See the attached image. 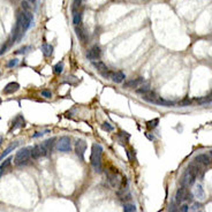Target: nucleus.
<instances>
[{"label":"nucleus","instance_id":"obj_1","mask_svg":"<svg viewBox=\"0 0 212 212\" xmlns=\"http://www.w3.org/2000/svg\"><path fill=\"white\" fill-rule=\"evenodd\" d=\"M102 152H103L102 146L97 143H93L92 148H91L90 161H91L93 170L98 173L102 172Z\"/></svg>","mask_w":212,"mask_h":212},{"label":"nucleus","instance_id":"obj_2","mask_svg":"<svg viewBox=\"0 0 212 212\" xmlns=\"http://www.w3.org/2000/svg\"><path fill=\"white\" fill-rule=\"evenodd\" d=\"M31 150H32V148H23V149L19 150L14 157V164L22 165L26 161H28L29 158L31 157Z\"/></svg>","mask_w":212,"mask_h":212},{"label":"nucleus","instance_id":"obj_3","mask_svg":"<svg viewBox=\"0 0 212 212\" xmlns=\"http://www.w3.org/2000/svg\"><path fill=\"white\" fill-rule=\"evenodd\" d=\"M185 201H193V194L186 188V187H181L176 190V194H175V202L178 204L185 202Z\"/></svg>","mask_w":212,"mask_h":212},{"label":"nucleus","instance_id":"obj_4","mask_svg":"<svg viewBox=\"0 0 212 212\" xmlns=\"http://www.w3.org/2000/svg\"><path fill=\"white\" fill-rule=\"evenodd\" d=\"M195 179H196V175L191 172V171L187 170V171L182 174V176L180 178V183H181V187H186V188H188V187L193 186L194 183H195Z\"/></svg>","mask_w":212,"mask_h":212},{"label":"nucleus","instance_id":"obj_5","mask_svg":"<svg viewBox=\"0 0 212 212\" xmlns=\"http://www.w3.org/2000/svg\"><path fill=\"white\" fill-rule=\"evenodd\" d=\"M106 174H107V180H108L110 185L112 186L113 188H120L122 179L120 178L119 173L117 172V170H114V171H106Z\"/></svg>","mask_w":212,"mask_h":212},{"label":"nucleus","instance_id":"obj_6","mask_svg":"<svg viewBox=\"0 0 212 212\" xmlns=\"http://www.w3.org/2000/svg\"><path fill=\"white\" fill-rule=\"evenodd\" d=\"M57 149L61 152H69L72 150V144H70V138L68 136H62L58 140L57 142Z\"/></svg>","mask_w":212,"mask_h":212},{"label":"nucleus","instance_id":"obj_7","mask_svg":"<svg viewBox=\"0 0 212 212\" xmlns=\"http://www.w3.org/2000/svg\"><path fill=\"white\" fill-rule=\"evenodd\" d=\"M50 152L47 151V149L44 146V144H37L32 148L31 150V158L32 159H37L39 157H44V156H47Z\"/></svg>","mask_w":212,"mask_h":212},{"label":"nucleus","instance_id":"obj_8","mask_svg":"<svg viewBox=\"0 0 212 212\" xmlns=\"http://www.w3.org/2000/svg\"><path fill=\"white\" fill-rule=\"evenodd\" d=\"M20 14H21V17H22L23 29H24V31H26L34 22V16H32V14L30 13V11H23V12H20Z\"/></svg>","mask_w":212,"mask_h":212},{"label":"nucleus","instance_id":"obj_9","mask_svg":"<svg viewBox=\"0 0 212 212\" xmlns=\"http://www.w3.org/2000/svg\"><path fill=\"white\" fill-rule=\"evenodd\" d=\"M87 150V143L84 140H79L75 144V153L81 160L84 159V152Z\"/></svg>","mask_w":212,"mask_h":212},{"label":"nucleus","instance_id":"obj_10","mask_svg":"<svg viewBox=\"0 0 212 212\" xmlns=\"http://www.w3.org/2000/svg\"><path fill=\"white\" fill-rule=\"evenodd\" d=\"M100 54H102L100 47L97 46V45H95V46H92V47L88 51V53H87V58H88L89 60H97V59L100 58Z\"/></svg>","mask_w":212,"mask_h":212},{"label":"nucleus","instance_id":"obj_11","mask_svg":"<svg viewBox=\"0 0 212 212\" xmlns=\"http://www.w3.org/2000/svg\"><path fill=\"white\" fill-rule=\"evenodd\" d=\"M143 82H144V79H143V77H137V79L130 80V81L126 82V83L123 84V88H126V89H137Z\"/></svg>","mask_w":212,"mask_h":212},{"label":"nucleus","instance_id":"obj_12","mask_svg":"<svg viewBox=\"0 0 212 212\" xmlns=\"http://www.w3.org/2000/svg\"><path fill=\"white\" fill-rule=\"evenodd\" d=\"M19 89H20V84H19L17 82H11V83H8V84L5 87V89L2 90V92L5 93V95H11V93L16 92Z\"/></svg>","mask_w":212,"mask_h":212},{"label":"nucleus","instance_id":"obj_13","mask_svg":"<svg viewBox=\"0 0 212 212\" xmlns=\"http://www.w3.org/2000/svg\"><path fill=\"white\" fill-rule=\"evenodd\" d=\"M111 80L114 82V83H122L125 80H126V75L123 72L118 70V72H112V75H111Z\"/></svg>","mask_w":212,"mask_h":212},{"label":"nucleus","instance_id":"obj_14","mask_svg":"<svg viewBox=\"0 0 212 212\" xmlns=\"http://www.w3.org/2000/svg\"><path fill=\"white\" fill-rule=\"evenodd\" d=\"M26 126V121L23 119V117L22 115H17L13 121V127H12V129L11 130H15V129H17V128H22V127H24Z\"/></svg>","mask_w":212,"mask_h":212},{"label":"nucleus","instance_id":"obj_15","mask_svg":"<svg viewBox=\"0 0 212 212\" xmlns=\"http://www.w3.org/2000/svg\"><path fill=\"white\" fill-rule=\"evenodd\" d=\"M195 160H196L198 164L205 165V166L211 164V158H210L208 155H205V153H201V155H198V156H196Z\"/></svg>","mask_w":212,"mask_h":212},{"label":"nucleus","instance_id":"obj_16","mask_svg":"<svg viewBox=\"0 0 212 212\" xmlns=\"http://www.w3.org/2000/svg\"><path fill=\"white\" fill-rule=\"evenodd\" d=\"M194 195H195V197L199 201H202V199H204L205 197V193H204V189H203V187L201 183H197L196 187H195V189H194Z\"/></svg>","mask_w":212,"mask_h":212},{"label":"nucleus","instance_id":"obj_17","mask_svg":"<svg viewBox=\"0 0 212 212\" xmlns=\"http://www.w3.org/2000/svg\"><path fill=\"white\" fill-rule=\"evenodd\" d=\"M142 98L145 100V102H149V103H153L155 104V102L157 100V98H158V96L156 95V92H153V91H148L144 95H142Z\"/></svg>","mask_w":212,"mask_h":212},{"label":"nucleus","instance_id":"obj_18","mask_svg":"<svg viewBox=\"0 0 212 212\" xmlns=\"http://www.w3.org/2000/svg\"><path fill=\"white\" fill-rule=\"evenodd\" d=\"M92 65H93V67L96 68V70L100 73V75H102V74H104L105 72L108 70V68L106 67V65L104 64V62H102V61H93Z\"/></svg>","mask_w":212,"mask_h":212},{"label":"nucleus","instance_id":"obj_19","mask_svg":"<svg viewBox=\"0 0 212 212\" xmlns=\"http://www.w3.org/2000/svg\"><path fill=\"white\" fill-rule=\"evenodd\" d=\"M19 144H20V142H14L13 144H11V145L8 146V148H7V149H6V150L2 152V153H1V156H0V161H1V160H4V158H5L6 156H8V155H9V153L13 151L14 149H16Z\"/></svg>","mask_w":212,"mask_h":212},{"label":"nucleus","instance_id":"obj_20","mask_svg":"<svg viewBox=\"0 0 212 212\" xmlns=\"http://www.w3.org/2000/svg\"><path fill=\"white\" fill-rule=\"evenodd\" d=\"M42 52L43 54L45 55V57H51L53 53V46L52 45H50V44H46V43H44L43 45H42Z\"/></svg>","mask_w":212,"mask_h":212},{"label":"nucleus","instance_id":"obj_21","mask_svg":"<svg viewBox=\"0 0 212 212\" xmlns=\"http://www.w3.org/2000/svg\"><path fill=\"white\" fill-rule=\"evenodd\" d=\"M148 91H150V85H149L148 82H143V83L136 89V93H138V95H144V93H146Z\"/></svg>","mask_w":212,"mask_h":212},{"label":"nucleus","instance_id":"obj_22","mask_svg":"<svg viewBox=\"0 0 212 212\" xmlns=\"http://www.w3.org/2000/svg\"><path fill=\"white\" fill-rule=\"evenodd\" d=\"M188 170L191 171L196 176L202 174V168L198 166V163H197V161H196V163H191V164L189 165V168H188Z\"/></svg>","mask_w":212,"mask_h":212},{"label":"nucleus","instance_id":"obj_23","mask_svg":"<svg viewBox=\"0 0 212 212\" xmlns=\"http://www.w3.org/2000/svg\"><path fill=\"white\" fill-rule=\"evenodd\" d=\"M54 142H55V138H54V137H52V138H49V140H46V141H44V142H43V144H44V146L47 149V151H49V152H52Z\"/></svg>","mask_w":212,"mask_h":212},{"label":"nucleus","instance_id":"obj_24","mask_svg":"<svg viewBox=\"0 0 212 212\" xmlns=\"http://www.w3.org/2000/svg\"><path fill=\"white\" fill-rule=\"evenodd\" d=\"M129 137H130V135H129L128 132H120L119 134H118V138H119V141L121 143H127V142L129 141Z\"/></svg>","mask_w":212,"mask_h":212},{"label":"nucleus","instance_id":"obj_25","mask_svg":"<svg viewBox=\"0 0 212 212\" xmlns=\"http://www.w3.org/2000/svg\"><path fill=\"white\" fill-rule=\"evenodd\" d=\"M159 123V119H153V120H150V121H148L146 122V127H148V129H150V130H152V129H155L157 126H158Z\"/></svg>","mask_w":212,"mask_h":212},{"label":"nucleus","instance_id":"obj_26","mask_svg":"<svg viewBox=\"0 0 212 212\" xmlns=\"http://www.w3.org/2000/svg\"><path fill=\"white\" fill-rule=\"evenodd\" d=\"M73 22L76 26L81 23V13L77 11H74V13H73Z\"/></svg>","mask_w":212,"mask_h":212},{"label":"nucleus","instance_id":"obj_27","mask_svg":"<svg viewBox=\"0 0 212 212\" xmlns=\"http://www.w3.org/2000/svg\"><path fill=\"white\" fill-rule=\"evenodd\" d=\"M123 212H136V206H135L134 204L127 203V204H125V206H123Z\"/></svg>","mask_w":212,"mask_h":212},{"label":"nucleus","instance_id":"obj_28","mask_svg":"<svg viewBox=\"0 0 212 212\" xmlns=\"http://www.w3.org/2000/svg\"><path fill=\"white\" fill-rule=\"evenodd\" d=\"M53 69H54L55 74H61L62 70H64V62H58L55 66L53 67Z\"/></svg>","mask_w":212,"mask_h":212},{"label":"nucleus","instance_id":"obj_29","mask_svg":"<svg viewBox=\"0 0 212 212\" xmlns=\"http://www.w3.org/2000/svg\"><path fill=\"white\" fill-rule=\"evenodd\" d=\"M168 212H179V208L176 205V202H172L168 205Z\"/></svg>","mask_w":212,"mask_h":212},{"label":"nucleus","instance_id":"obj_30","mask_svg":"<svg viewBox=\"0 0 212 212\" xmlns=\"http://www.w3.org/2000/svg\"><path fill=\"white\" fill-rule=\"evenodd\" d=\"M102 128L104 129V130H106V132H112L114 128H113V126L112 125H110L108 122H104L103 125H102Z\"/></svg>","mask_w":212,"mask_h":212},{"label":"nucleus","instance_id":"obj_31","mask_svg":"<svg viewBox=\"0 0 212 212\" xmlns=\"http://www.w3.org/2000/svg\"><path fill=\"white\" fill-rule=\"evenodd\" d=\"M75 30H76V35H77V37H79L81 40H84V35H83V31H82V29L79 28V26H76L75 28Z\"/></svg>","mask_w":212,"mask_h":212},{"label":"nucleus","instance_id":"obj_32","mask_svg":"<svg viewBox=\"0 0 212 212\" xmlns=\"http://www.w3.org/2000/svg\"><path fill=\"white\" fill-rule=\"evenodd\" d=\"M17 64H19V59H12V60H9V61H8V64H7V67L12 68V67L16 66Z\"/></svg>","mask_w":212,"mask_h":212},{"label":"nucleus","instance_id":"obj_33","mask_svg":"<svg viewBox=\"0 0 212 212\" xmlns=\"http://www.w3.org/2000/svg\"><path fill=\"white\" fill-rule=\"evenodd\" d=\"M42 96L45 97V98H51V97H52V92L49 91V90H43V91H42Z\"/></svg>","mask_w":212,"mask_h":212},{"label":"nucleus","instance_id":"obj_34","mask_svg":"<svg viewBox=\"0 0 212 212\" xmlns=\"http://www.w3.org/2000/svg\"><path fill=\"white\" fill-rule=\"evenodd\" d=\"M188 211H189L188 204H182V205L179 208V212H188Z\"/></svg>","mask_w":212,"mask_h":212},{"label":"nucleus","instance_id":"obj_35","mask_svg":"<svg viewBox=\"0 0 212 212\" xmlns=\"http://www.w3.org/2000/svg\"><path fill=\"white\" fill-rule=\"evenodd\" d=\"M201 208H202V204H199V203H194L193 206H191L190 209H191L193 211H197V210H199Z\"/></svg>","mask_w":212,"mask_h":212},{"label":"nucleus","instance_id":"obj_36","mask_svg":"<svg viewBox=\"0 0 212 212\" xmlns=\"http://www.w3.org/2000/svg\"><path fill=\"white\" fill-rule=\"evenodd\" d=\"M29 49H30V46H24V47L20 49L19 51H16V54H22V53H26V50H29Z\"/></svg>","mask_w":212,"mask_h":212},{"label":"nucleus","instance_id":"obj_37","mask_svg":"<svg viewBox=\"0 0 212 212\" xmlns=\"http://www.w3.org/2000/svg\"><path fill=\"white\" fill-rule=\"evenodd\" d=\"M22 7H23V9L24 11H30V6H29V4L26 2V1H22Z\"/></svg>","mask_w":212,"mask_h":212},{"label":"nucleus","instance_id":"obj_38","mask_svg":"<svg viewBox=\"0 0 212 212\" xmlns=\"http://www.w3.org/2000/svg\"><path fill=\"white\" fill-rule=\"evenodd\" d=\"M181 106H185V105H188V104H190V100L189 99H185L183 102H181V103H179Z\"/></svg>","mask_w":212,"mask_h":212},{"label":"nucleus","instance_id":"obj_39","mask_svg":"<svg viewBox=\"0 0 212 212\" xmlns=\"http://www.w3.org/2000/svg\"><path fill=\"white\" fill-rule=\"evenodd\" d=\"M5 167H6V166H4V165H1V166H0V178H1L2 173H4V170H5Z\"/></svg>","mask_w":212,"mask_h":212},{"label":"nucleus","instance_id":"obj_40","mask_svg":"<svg viewBox=\"0 0 212 212\" xmlns=\"http://www.w3.org/2000/svg\"><path fill=\"white\" fill-rule=\"evenodd\" d=\"M2 141H4V137H2V136H1V135H0V145H1V144H2Z\"/></svg>","mask_w":212,"mask_h":212},{"label":"nucleus","instance_id":"obj_41","mask_svg":"<svg viewBox=\"0 0 212 212\" xmlns=\"http://www.w3.org/2000/svg\"><path fill=\"white\" fill-rule=\"evenodd\" d=\"M29 1H31V2H35V1H36V0H29Z\"/></svg>","mask_w":212,"mask_h":212},{"label":"nucleus","instance_id":"obj_42","mask_svg":"<svg viewBox=\"0 0 212 212\" xmlns=\"http://www.w3.org/2000/svg\"><path fill=\"white\" fill-rule=\"evenodd\" d=\"M193 212H202L201 210H197V211H193Z\"/></svg>","mask_w":212,"mask_h":212},{"label":"nucleus","instance_id":"obj_43","mask_svg":"<svg viewBox=\"0 0 212 212\" xmlns=\"http://www.w3.org/2000/svg\"><path fill=\"white\" fill-rule=\"evenodd\" d=\"M210 156H211V157H212V150H211V151H210Z\"/></svg>","mask_w":212,"mask_h":212}]
</instances>
